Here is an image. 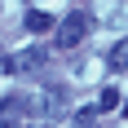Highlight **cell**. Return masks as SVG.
I'll return each instance as SVG.
<instances>
[{
	"label": "cell",
	"instance_id": "cell-1",
	"mask_svg": "<svg viewBox=\"0 0 128 128\" xmlns=\"http://www.w3.org/2000/svg\"><path fill=\"white\" fill-rule=\"evenodd\" d=\"M36 110H44V106H40V102H31V97H22V93L0 97V124H22V119H31Z\"/></svg>",
	"mask_w": 128,
	"mask_h": 128
},
{
	"label": "cell",
	"instance_id": "cell-2",
	"mask_svg": "<svg viewBox=\"0 0 128 128\" xmlns=\"http://www.w3.org/2000/svg\"><path fill=\"white\" fill-rule=\"evenodd\" d=\"M84 36H88V18H84V13H66L62 22H58V44H62V49H75Z\"/></svg>",
	"mask_w": 128,
	"mask_h": 128
},
{
	"label": "cell",
	"instance_id": "cell-3",
	"mask_svg": "<svg viewBox=\"0 0 128 128\" xmlns=\"http://www.w3.org/2000/svg\"><path fill=\"white\" fill-rule=\"evenodd\" d=\"M44 62H49V53L40 49V44H31V49H22V53L9 58V71H13V75H26V71H40Z\"/></svg>",
	"mask_w": 128,
	"mask_h": 128
},
{
	"label": "cell",
	"instance_id": "cell-4",
	"mask_svg": "<svg viewBox=\"0 0 128 128\" xmlns=\"http://www.w3.org/2000/svg\"><path fill=\"white\" fill-rule=\"evenodd\" d=\"M44 115H49V119H66V115H71L66 88H49V97H44Z\"/></svg>",
	"mask_w": 128,
	"mask_h": 128
},
{
	"label": "cell",
	"instance_id": "cell-5",
	"mask_svg": "<svg viewBox=\"0 0 128 128\" xmlns=\"http://www.w3.org/2000/svg\"><path fill=\"white\" fill-rule=\"evenodd\" d=\"M106 66H110V71H128V40L110 44V53H106Z\"/></svg>",
	"mask_w": 128,
	"mask_h": 128
},
{
	"label": "cell",
	"instance_id": "cell-6",
	"mask_svg": "<svg viewBox=\"0 0 128 128\" xmlns=\"http://www.w3.org/2000/svg\"><path fill=\"white\" fill-rule=\"evenodd\" d=\"M26 31H49V26H53V18H49V13H44V9H31V13H26Z\"/></svg>",
	"mask_w": 128,
	"mask_h": 128
},
{
	"label": "cell",
	"instance_id": "cell-7",
	"mask_svg": "<svg viewBox=\"0 0 128 128\" xmlns=\"http://www.w3.org/2000/svg\"><path fill=\"white\" fill-rule=\"evenodd\" d=\"M97 115H102L97 106H93V110H75V115H71V128H97Z\"/></svg>",
	"mask_w": 128,
	"mask_h": 128
},
{
	"label": "cell",
	"instance_id": "cell-8",
	"mask_svg": "<svg viewBox=\"0 0 128 128\" xmlns=\"http://www.w3.org/2000/svg\"><path fill=\"white\" fill-rule=\"evenodd\" d=\"M115 106H119V93H115V88H102V97H97V110L106 115V110H115Z\"/></svg>",
	"mask_w": 128,
	"mask_h": 128
},
{
	"label": "cell",
	"instance_id": "cell-9",
	"mask_svg": "<svg viewBox=\"0 0 128 128\" xmlns=\"http://www.w3.org/2000/svg\"><path fill=\"white\" fill-rule=\"evenodd\" d=\"M22 128H49V124H22Z\"/></svg>",
	"mask_w": 128,
	"mask_h": 128
},
{
	"label": "cell",
	"instance_id": "cell-10",
	"mask_svg": "<svg viewBox=\"0 0 128 128\" xmlns=\"http://www.w3.org/2000/svg\"><path fill=\"white\" fill-rule=\"evenodd\" d=\"M124 115H128V106H124Z\"/></svg>",
	"mask_w": 128,
	"mask_h": 128
}]
</instances>
